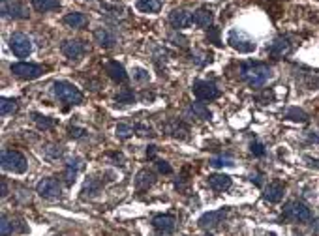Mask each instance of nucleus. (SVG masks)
Listing matches in <instances>:
<instances>
[{"label":"nucleus","instance_id":"1","mask_svg":"<svg viewBox=\"0 0 319 236\" xmlns=\"http://www.w3.org/2000/svg\"><path fill=\"white\" fill-rule=\"evenodd\" d=\"M240 79L252 88H261L273 77V70L263 62H242L240 64Z\"/></svg>","mask_w":319,"mask_h":236},{"label":"nucleus","instance_id":"2","mask_svg":"<svg viewBox=\"0 0 319 236\" xmlns=\"http://www.w3.org/2000/svg\"><path fill=\"white\" fill-rule=\"evenodd\" d=\"M55 96L68 105H81L83 103V94L79 92V88H75L72 83L68 81H57L53 85Z\"/></svg>","mask_w":319,"mask_h":236},{"label":"nucleus","instance_id":"3","mask_svg":"<svg viewBox=\"0 0 319 236\" xmlns=\"http://www.w3.org/2000/svg\"><path fill=\"white\" fill-rule=\"evenodd\" d=\"M227 43L239 52H253L257 49V43L252 36H248L244 30L240 28H231L227 34Z\"/></svg>","mask_w":319,"mask_h":236},{"label":"nucleus","instance_id":"4","mask_svg":"<svg viewBox=\"0 0 319 236\" xmlns=\"http://www.w3.org/2000/svg\"><path fill=\"white\" fill-rule=\"evenodd\" d=\"M0 163H2V169L4 170H10V172H15V174H23V172H27V169H28L27 157L17 150L2 152Z\"/></svg>","mask_w":319,"mask_h":236},{"label":"nucleus","instance_id":"5","mask_svg":"<svg viewBox=\"0 0 319 236\" xmlns=\"http://www.w3.org/2000/svg\"><path fill=\"white\" fill-rule=\"evenodd\" d=\"M284 216H286L289 221L306 223L312 219V212H310V208H308L304 203H300V201H289V203L284 206Z\"/></svg>","mask_w":319,"mask_h":236},{"label":"nucleus","instance_id":"6","mask_svg":"<svg viewBox=\"0 0 319 236\" xmlns=\"http://www.w3.org/2000/svg\"><path fill=\"white\" fill-rule=\"evenodd\" d=\"M10 49L14 51L15 56L25 58V56H28V54L32 52V39L28 38L27 34L15 32L12 34V38H10Z\"/></svg>","mask_w":319,"mask_h":236},{"label":"nucleus","instance_id":"7","mask_svg":"<svg viewBox=\"0 0 319 236\" xmlns=\"http://www.w3.org/2000/svg\"><path fill=\"white\" fill-rule=\"evenodd\" d=\"M192 90L199 101H210V99H218L222 96L218 86L214 85V83H208V81H195Z\"/></svg>","mask_w":319,"mask_h":236},{"label":"nucleus","instance_id":"8","mask_svg":"<svg viewBox=\"0 0 319 236\" xmlns=\"http://www.w3.org/2000/svg\"><path fill=\"white\" fill-rule=\"evenodd\" d=\"M12 73L15 77L25 79V81H30V79H38L43 73V68L38 64H28V62H17V64H12Z\"/></svg>","mask_w":319,"mask_h":236},{"label":"nucleus","instance_id":"9","mask_svg":"<svg viewBox=\"0 0 319 236\" xmlns=\"http://www.w3.org/2000/svg\"><path fill=\"white\" fill-rule=\"evenodd\" d=\"M2 15L10 19H28V8L17 0H2Z\"/></svg>","mask_w":319,"mask_h":236},{"label":"nucleus","instance_id":"10","mask_svg":"<svg viewBox=\"0 0 319 236\" xmlns=\"http://www.w3.org/2000/svg\"><path fill=\"white\" fill-rule=\"evenodd\" d=\"M36 193L45 197V199H57V197H60V193H62V188H60L59 180H55V178H43V180H40L38 186H36Z\"/></svg>","mask_w":319,"mask_h":236},{"label":"nucleus","instance_id":"11","mask_svg":"<svg viewBox=\"0 0 319 236\" xmlns=\"http://www.w3.org/2000/svg\"><path fill=\"white\" fill-rule=\"evenodd\" d=\"M152 227L160 236H169L177 229V219L169 214H162V216H156L152 219Z\"/></svg>","mask_w":319,"mask_h":236},{"label":"nucleus","instance_id":"12","mask_svg":"<svg viewBox=\"0 0 319 236\" xmlns=\"http://www.w3.org/2000/svg\"><path fill=\"white\" fill-rule=\"evenodd\" d=\"M227 212L229 210L227 208H220V210H212V212H206V214H203V216L199 217V227L201 229H212V227H216L218 223H222L224 219H226Z\"/></svg>","mask_w":319,"mask_h":236},{"label":"nucleus","instance_id":"13","mask_svg":"<svg viewBox=\"0 0 319 236\" xmlns=\"http://www.w3.org/2000/svg\"><path fill=\"white\" fill-rule=\"evenodd\" d=\"M267 51H269V54L273 58H284V56H287L291 52V41L287 38H284V36H280V38H276L271 45L267 47Z\"/></svg>","mask_w":319,"mask_h":236},{"label":"nucleus","instance_id":"14","mask_svg":"<svg viewBox=\"0 0 319 236\" xmlns=\"http://www.w3.org/2000/svg\"><path fill=\"white\" fill-rule=\"evenodd\" d=\"M169 23L175 26V28H186L193 23V15L188 10H182V8H177L173 12L169 13Z\"/></svg>","mask_w":319,"mask_h":236},{"label":"nucleus","instance_id":"15","mask_svg":"<svg viewBox=\"0 0 319 236\" xmlns=\"http://www.w3.org/2000/svg\"><path fill=\"white\" fill-rule=\"evenodd\" d=\"M60 49L64 52V56L70 60H77L79 56L85 54V45H83V41H79V39H66L60 45Z\"/></svg>","mask_w":319,"mask_h":236},{"label":"nucleus","instance_id":"16","mask_svg":"<svg viewBox=\"0 0 319 236\" xmlns=\"http://www.w3.org/2000/svg\"><path fill=\"white\" fill-rule=\"evenodd\" d=\"M94 39H96L98 45L109 49V47H115V43H117V34H115L113 30L101 26V28H98V30L94 32Z\"/></svg>","mask_w":319,"mask_h":236},{"label":"nucleus","instance_id":"17","mask_svg":"<svg viewBox=\"0 0 319 236\" xmlns=\"http://www.w3.org/2000/svg\"><path fill=\"white\" fill-rule=\"evenodd\" d=\"M105 72L109 77L113 79L115 83H126L128 81V73H126V70H124V66L119 64V62H115V60L107 62Z\"/></svg>","mask_w":319,"mask_h":236},{"label":"nucleus","instance_id":"18","mask_svg":"<svg viewBox=\"0 0 319 236\" xmlns=\"http://www.w3.org/2000/svg\"><path fill=\"white\" fill-rule=\"evenodd\" d=\"M154 182H156V174L148 169H141L139 172H137V176H135V188L139 191H145L148 190V188H152Z\"/></svg>","mask_w":319,"mask_h":236},{"label":"nucleus","instance_id":"19","mask_svg":"<svg viewBox=\"0 0 319 236\" xmlns=\"http://www.w3.org/2000/svg\"><path fill=\"white\" fill-rule=\"evenodd\" d=\"M208 186H210L214 191H227L231 188V176H227L224 172L210 174V176H208Z\"/></svg>","mask_w":319,"mask_h":236},{"label":"nucleus","instance_id":"20","mask_svg":"<svg viewBox=\"0 0 319 236\" xmlns=\"http://www.w3.org/2000/svg\"><path fill=\"white\" fill-rule=\"evenodd\" d=\"M263 197H265V201H269V203H280L282 199H284V186L282 184H269L265 188V193H263Z\"/></svg>","mask_w":319,"mask_h":236},{"label":"nucleus","instance_id":"21","mask_svg":"<svg viewBox=\"0 0 319 236\" xmlns=\"http://www.w3.org/2000/svg\"><path fill=\"white\" fill-rule=\"evenodd\" d=\"M64 25H68L70 28H83L88 25V17L81 12H72L64 17Z\"/></svg>","mask_w":319,"mask_h":236},{"label":"nucleus","instance_id":"22","mask_svg":"<svg viewBox=\"0 0 319 236\" xmlns=\"http://www.w3.org/2000/svg\"><path fill=\"white\" fill-rule=\"evenodd\" d=\"M212 12L210 10H197V12H193V23L199 26V28H210L212 26Z\"/></svg>","mask_w":319,"mask_h":236},{"label":"nucleus","instance_id":"23","mask_svg":"<svg viewBox=\"0 0 319 236\" xmlns=\"http://www.w3.org/2000/svg\"><path fill=\"white\" fill-rule=\"evenodd\" d=\"M81 167H83L81 159H72V161H68L66 163V169H64V180H66L68 186H72V184L75 182V176H77V172H79Z\"/></svg>","mask_w":319,"mask_h":236},{"label":"nucleus","instance_id":"24","mask_svg":"<svg viewBox=\"0 0 319 236\" xmlns=\"http://www.w3.org/2000/svg\"><path fill=\"white\" fill-rule=\"evenodd\" d=\"M32 8L36 12H53L60 8V0H32Z\"/></svg>","mask_w":319,"mask_h":236},{"label":"nucleus","instance_id":"25","mask_svg":"<svg viewBox=\"0 0 319 236\" xmlns=\"http://www.w3.org/2000/svg\"><path fill=\"white\" fill-rule=\"evenodd\" d=\"M137 10L143 13H158L162 10V0H137Z\"/></svg>","mask_w":319,"mask_h":236},{"label":"nucleus","instance_id":"26","mask_svg":"<svg viewBox=\"0 0 319 236\" xmlns=\"http://www.w3.org/2000/svg\"><path fill=\"white\" fill-rule=\"evenodd\" d=\"M190 111L193 112V116L201 118V120H210V116H212V112L208 111V107L205 103H201V101H195V103L190 105Z\"/></svg>","mask_w":319,"mask_h":236},{"label":"nucleus","instance_id":"27","mask_svg":"<svg viewBox=\"0 0 319 236\" xmlns=\"http://www.w3.org/2000/svg\"><path fill=\"white\" fill-rule=\"evenodd\" d=\"M101 190V182L98 178H88L85 186H83V197H94L98 195Z\"/></svg>","mask_w":319,"mask_h":236},{"label":"nucleus","instance_id":"28","mask_svg":"<svg viewBox=\"0 0 319 236\" xmlns=\"http://www.w3.org/2000/svg\"><path fill=\"white\" fill-rule=\"evenodd\" d=\"M210 165L216 167V169H222V167H233L235 165V159H233L231 154H218L210 159Z\"/></svg>","mask_w":319,"mask_h":236},{"label":"nucleus","instance_id":"29","mask_svg":"<svg viewBox=\"0 0 319 236\" xmlns=\"http://www.w3.org/2000/svg\"><path fill=\"white\" fill-rule=\"evenodd\" d=\"M0 112H2V116L15 114L17 112V101L14 98H2L0 99Z\"/></svg>","mask_w":319,"mask_h":236},{"label":"nucleus","instance_id":"30","mask_svg":"<svg viewBox=\"0 0 319 236\" xmlns=\"http://www.w3.org/2000/svg\"><path fill=\"white\" fill-rule=\"evenodd\" d=\"M115 101L119 105H128V103H133L135 101V94H133L132 88H122V90L115 96Z\"/></svg>","mask_w":319,"mask_h":236},{"label":"nucleus","instance_id":"31","mask_svg":"<svg viewBox=\"0 0 319 236\" xmlns=\"http://www.w3.org/2000/svg\"><path fill=\"white\" fill-rule=\"evenodd\" d=\"M34 122H36V126L40 128V130H53L55 128V120L49 116H43V114H40V112H34L32 114Z\"/></svg>","mask_w":319,"mask_h":236},{"label":"nucleus","instance_id":"32","mask_svg":"<svg viewBox=\"0 0 319 236\" xmlns=\"http://www.w3.org/2000/svg\"><path fill=\"white\" fill-rule=\"evenodd\" d=\"M286 118L287 120H293V122H308V114L302 109H299V107H291L286 112Z\"/></svg>","mask_w":319,"mask_h":236},{"label":"nucleus","instance_id":"33","mask_svg":"<svg viewBox=\"0 0 319 236\" xmlns=\"http://www.w3.org/2000/svg\"><path fill=\"white\" fill-rule=\"evenodd\" d=\"M167 131H169V133H171V135H175V137H186V133H188V128L184 124H182V122H177V120H173V122H171V126H169V128H167Z\"/></svg>","mask_w":319,"mask_h":236},{"label":"nucleus","instance_id":"34","mask_svg":"<svg viewBox=\"0 0 319 236\" xmlns=\"http://www.w3.org/2000/svg\"><path fill=\"white\" fill-rule=\"evenodd\" d=\"M133 133H135V126H130V124L117 126V137L119 139H130Z\"/></svg>","mask_w":319,"mask_h":236},{"label":"nucleus","instance_id":"35","mask_svg":"<svg viewBox=\"0 0 319 236\" xmlns=\"http://www.w3.org/2000/svg\"><path fill=\"white\" fill-rule=\"evenodd\" d=\"M206 39H208L210 43H214V45H218V47L224 45V43H222V39H220V28H216V26L206 28Z\"/></svg>","mask_w":319,"mask_h":236},{"label":"nucleus","instance_id":"36","mask_svg":"<svg viewBox=\"0 0 319 236\" xmlns=\"http://www.w3.org/2000/svg\"><path fill=\"white\" fill-rule=\"evenodd\" d=\"M0 234L2 236L14 234V223L10 221V217H8L6 214L2 216V223H0Z\"/></svg>","mask_w":319,"mask_h":236},{"label":"nucleus","instance_id":"37","mask_svg":"<svg viewBox=\"0 0 319 236\" xmlns=\"http://www.w3.org/2000/svg\"><path fill=\"white\" fill-rule=\"evenodd\" d=\"M250 152H252L253 156L263 157L267 154V148H265V144L259 143V141H252V143H250Z\"/></svg>","mask_w":319,"mask_h":236},{"label":"nucleus","instance_id":"38","mask_svg":"<svg viewBox=\"0 0 319 236\" xmlns=\"http://www.w3.org/2000/svg\"><path fill=\"white\" fill-rule=\"evenodd\" d=\"M156 167H158V170L164 172V174H171V172H173V167L167 163V161H164V159H156Z\"/></svg>","mask_w":319,"mask_h":236},{"label":"nucleus","instance_id":"39","mask_svg":"<svg viewBox=\"0 0 319 236\" xmlns=\"http://www.w3.org/2000/svg\"><path fill=\"white\" fill-rule=\"evenodd\" d=\"M45 156H49L51 159H57V157L62 156V148H60V146H47Z\"/></svg>","mask_w":319,"mask_h":236},{"label":"nucleus","instance_id":"40","mask_svg":"<svg viewBox=\"0 0 319 236\" xmlns=\"http://www.w3.org/2000/svg\"><path fill=\"white\" fill-rule=\"evenodd\" d=\"M133 73H135L133 77L137 79V81H148V73H146L145 70H141V68H135V70H133Z\"/></svg>","mask_w":319,"mask_h":236},{"label":"nucleus","instance_id":"41","mask_svg":"<svg viewBox=\"0 0 319 236\" xmlns=\"http://www.w3.org/2000/svg\"><path fill=\"white\" fill-rule=\"evenodd\" d=\"M263 172H252V174H250V180H252L253 184H255V186H263Z\"/></svg>","mask_w":319,"mask_h":236},{"label":"nucleus","instance_id":"42","mask_svg":"<svg viewBox=\"0 0 319 236\" xmlns=\"http://www.w3.org/2000/svg\"><path fill=\"white\" fill-rule=\"evenodd\" d=\"M135 131H139V135H152L150 128H146V126H143V124L135 126Z\"/></svg>","mask_w":319,"mask_h":236},{"label":"nucleus","instance_id":"43","mask_svg":"<svg viewBox=\"0 0 319 236\" xmlns=\"http://www.w3.org/2000/svg\"><path fill=\"white\" fill-rule=\"evenodd\" d=\"M83 133H87V131L81 130V128H70V135H72V137H75V139L83 137Z\"/></svg>","mask_w":319,"mask_h":236},{"label":"nucleus","instance_id":"44","mask_svg":"<svg viewBox=\"0 0 319 236\" xmlns=\"http://www.w3.org/2000/svg\"><path fill=\"white\" fill-rule=\"evenodd\" d=\"M109 157H113L115 161H120V165L124 163V156H122L120 152H113V154H109Z\"/></svg>","mask_w":319,"mask_h":236},{"label":"nucleus","instance_id":"45","mask_svg":"<svg viewBox=\"0 0 319 236\" xmlns=\"http://www.w3.org/2000/svg\"><path fill=\"white\" fill-rule=\"evenodd\" d=\"M146 156L150 157V159H154V157H156V146H148V148H146Z\"/></svg>","mask_w":319,"mask_h":236},{"label":"nucleus","instance_id":"46","mask_svg":"<svg viewBox=\"0 0 319 236\" xmlns=\"http://www.w3.org/2000/svg\"><path fill=\"white\" fill-rule=\"evenodd\" d=\"M312 230H313V234H317L319 236V217H315L312 223Z\"/></svg>","mask_w":319,"mask_h":236},{"label":"nucleus","instance_id":"47","mask_svg":"<svg viewBox=\"0 0 319 236\" xmlns=\"http://www.w3.org/2000/svg\"><path fill=\"white\" fill-rule=\"evenodd\" d=\"M306 161H308V165H310V167H317V169H319V159H312V157H306Z\"/></svg>","mask_w":319,"mask_h":236},{"label":"nucleus","instance_id":"48","mask_svg":"<svg viewBox=\"0 0 319 236\" xmlns=\"http://www.w3.org/2000/svg\"><path fill=\"white\" fill-rule=\"evenodd\" d=\"M8 193H10V191H8V184H6V180H2V199L8 197Z\"/></svg>","mask_w":319,"mask_h":236},{"label":"nucleus","instance_id":"49","mask_svg":"<svg viewBox=\"0 0 319 236\" xmlns=\"http://www.w3.org/2000/svg\"><path fill=\"white\" fill-rule=\"evenodd\" d=\"M295 236H299V234H295Z\"/></svg>","mask_w":319,"mask_h":236},{"label":"nucleus","instance_id":"50","mask_svg":"<svg viewBox=\"0 0 319 236\" xmlns=\"http://www.w3.org/2000/svg\"><path fill=\"white\" fill-rule=\"evenodd\" d=\"M206 236H210V234H206Z\"/></svg>","mask_w":319,"mask_h":236}]
</instances>
